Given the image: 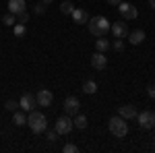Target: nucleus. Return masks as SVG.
Instances as JSON below:
<instances>
[{"label": "nucleus", "mask_w": 155, "mask_h": 153, "mask_svg": "<svg viewBox=\"0 0 155 153\" xmlns=\"http://www.w3.org/2000/svg\"><path fill=\"white\" fill-rule=\"evenodd\" d=\"M87 27H89L91 35H95V37H104L107 31H110L112 23L107 21L106 17H93V19H89V21H87Z\"/></svg>", "instance_id": "obj_1"}, {"label": "nucleus", "mask_w": 155, "mask_h": 153, "mask_svg": "<svg viewBox=\"0 0 155 153\" xmlns=\"http://www.w3.org/2000/svg\"><path fill=\"white\" fill-rule=\"evenodd\" d=\"M27 126L33 130L35 135H39V132H44V130L48 128V118L44 116L41 112L31 110V112H29V116H27Z\"/></svg>", "instance_id": "obj_2"}, {"label": "nucleus", "mask_w": 155, "mask_h": 153, "mask_svg": "<svg viewBox=\"0 0 155 153\" xmlns=\"http://www.w3.org/2000/svg\"><path fill=\"white\" fill-rule=\"evenodd\" d=\"M107 128H110V132H112L116 139H122V137H126V135H128V124H126V120H124L122 116L110 118Z\"/></svg>", "instance_id": "obj_3"}, {"label": "nucleus", "mask_w": 155, "mask_h": 153, "mask_svg": "<svg viewBox=\"0 0 155 153\" xmlns=\"http://www.w3.org/2000/svg\"><path fill=\"white\" fill-rule=\"evenodd\" d=\"M118 11H120V15H122V19H124V21H134V19L139 17V11L132 6L128 0H122V2H120V4H118Z\"/></svg>", "instance_id": "obj_4"}, {"label": "nucleus", "mask_w": 155, "mask_h": 153, "mask_svg": "<svg viewBox=\"0 0 155 153\" xmlns=\"http://www.w3.org/2000/svg\"><path fill=\"white\" fill-rule=\"evenodd\" d=\"M137 120H139V126L143 130H151L155 126V112H141V114H137Z\"/></svg>", "instance_id": "obj_5"}, {"label": "nucleus", "mask_w": 155, "mask_h": 153, "mask_svg": "<svg viewBox=\"0 0 155 153\" xmlns=\"http://www.w3.org/2000/svg\"><path fill=\"white\" fill-rule=\"evenodd\" d=\"M62 108H64L66 116H77V114H79V108H81V101H79V97L71 95V97H66V99H64Z\"/></svg>", "instance_id": "obj_6"}, {"label": "nucleus", "mask_w": 155, "mask_h": 153, "mask_svg": "<svg viewBox=\"0 0 155 153\" xmlns=\"http://www.w3.org/2000/svg\"><path fill=\"white\" fill-rule=\"evenodd\" d=\"M72 128H74V124H72L71 116H60L58 120H56V126H54V130H56L58 135H68Z\"/></svg>", "instance_id": "obj_7"}, {"label": "nucleus", "mask_w": 155, "mask_h": 153, "mask_svg": "<svg viewBox=\"0 0 155 153\" xmlns=\"http://www.w3.org/2000/svg\"><path fill=\"white\" fill-rule=\"evenodd\" d=\"M52 99H54V95H52V91H48V89H39V91L35 93V101H37V106L48 108L50 104H52Z\"/></svg>", "instance_id": "obj_8"}, {"label": "nucleus", "mask_w": 155, "mask_h": 153, "mask_svg": "<svg viewBox=\"0 0 155 153\" xmlns=\"http://www.w3.org/2000/svg\"><path fill=\"white\" fill-rule=\"evenodd\" d=\"M35 95H31V93H23L21 95V99H19V108L21 110H25V112H31L33 108H35Z\"/></svg>", "instance_id": "obj_9"}, {"label": "nucleus", "mask_w": 155, "mask_h": 153, "mask_svg": "<svg viewBox=\"0 0 155 153\" xmlns=\"http://www.w3.org/2000/svg\"><path fill=\"white\" fill-rule=\"evenodd\" d=\"M91 66L95 68V71H104L107 66V58L104 52H95L93 56H91Z\"/></svg>", "instance_id": "obj_10"}, {"label": "nucleus", "mask_w": 155, "mask_h": 153, "mask_svg": "<svg viewBox=\"0 0 155 153\" xmlns=\"http://www.w3.org/2000/svg\"><path fill=\"white\" fill-rule=\"evenodd\" d=\"M110 31L114 33V37H118V39H122V37L128 35V25L124 23V21H118V23H112V27H110Z\"/></svg>", "instance_id": "obj_11"}, {"label": "nucleus", "mask_w": 155, "mask_h": 153, "mask_svg": "<svg viewBox=\"0 0 155 153\" xmlns=\"http://www.w3.org/2000/svg\"><path fill=\"white\" fill-rule=\"evenodd\" d=\"M23 11H27V2L25 0H8V12L11 15H19V12H23Z\"/></svg>", "instance_id": "obj_12"}, {"label": "nucleus", "mask_w": 155, "mask_h": 153, "mask_svg": "<svg viewBox=\"0 0 155 153\" xmlns=\"http://www.w3.org/2000/svg\"><path fill=\"white\" fill-rule=\"evenodd\" d=\"M72 21L79 25H87V21H89V15H87V11H83V8H74L72 11Z\"/></svg>", "instance_id": "obj_13"}, {"label": "nucleus", "mask_w": 155, "mask_h": 153, "mask_svg": "<svg viewBox=\"0 0 155 153\" xmlns=\"http://www.w3.org/2000/svg\"><path fill=\"white\" fill-rule=\"evenodd\" d=\"M137 108L134 106H120V110H118V116H122L124 120H130V118H137Z\"/></svg>", "instance_id": "obj_14"}, {"label": "nucleus", "mask_w": 155, "mask_h": 153, "mask_svg": "<svg viewBox=\"0 0 155 153\" xmlns=\"http://www.w3.org/2000/svg\"><path fill=\"white\" fill-rule=\"evenodd\" d=\"M128 42H130L132 46H139V44H143L145 42V31L143 29H137V31H128Z\"/></svg>", "instance_id": "obj_15"}, {"label": "nucleus", "mask_w": 155, "mask_h": 153, "mask_svg": "<svg viewBox=\"0 0 155 153\" xmlns=\"http://www.w3.org/2000/svg\"><path fill=\"white\" fill-rule=\"evenodd\" d=\"M95 91H97V83H95V81H91V79H89V81H85V83H83V93L93 95Z\"/></svg>", "instance_id": "obj_16"}, {"label": "nucleus", "mask_w": 155, "mask_h": 153, "mask_svg": "<svg viewBox=\"0 0 155 153\" xmlns=\"http://www.w3.org/2000/svg\"><path fill=\"white\" fill-rule=\"evenodd\" d=\"M95 50L106 54L107 50H110V42H107V39H104V37H97V39H95Z\"/></svg>", "instance_id": "obj_17"}, {"label": "nucleus", "mask_w": 155, "mask_h": 153, "mask_svg": "<svg viewBox=\"0 0 155 153\" xmlns=\"http://www.w3.org/2000/svg\"><path fill=\"white\" fill-rule=\"evenodd\" d=\"M12 122H15L17 126H23V124H27V116H25L23 112H17V110H15V114H12Z\"/></svg>", "instance_id": "obj_18"}, {"label": "nucleus", "mask_w": 155, "mask_h": 153, "mask_svg": "<svg viewBox=\"0 0 155 153\" xmlns=\"http://www.w3.org/2000/svg\"><path fill=\"white\" fill-rule=\"evenodd\" d=\"M72 124H74V128H87V118L83 116V114H77V118L72 120Z\"/></svg>", "instance_id": "obj_19"}, {"label": "nucleus", "mask_w": 155, "mask_h": 153, "mask_svg": "<svg viewBox=\"0 0 155 153\" xmlns=\"http://www.w3.org/2000/svg\"><path fill=\"white\" fill-rule=\"evenodd\" d=\"M72 11H74V4L68 2V0H64V2L60 4V12H62V15H72Z\"/></svg>", "instance_id": "obj_20"}, {"label": "nucleus", "mask_w": 155, "mask_h": 153, "mask_svg": "<svg viewBox=\"0 0 155 153\" xmlns=\"http://www.w3.org/2000/svg\"><path fill=\"white\" fill-rule=\"evenodd\" d=\"M2 23L6 25V27H12V25L17 23V17H15V15H11V12H6V15L2 17Z\"/></svg>", "instance_id": "obj_21"}, {"label": "nucleus", "mask_w": 155, "mask_h": 153, "mask_svg": "<svg viewBox=\"0 0 155 153\" xmlns=\"http://www.w3.org/2000/svg\"><path fill=\"white\" fill-rule=\"evenodd\" d=\"M12 31H15L17 37H23L25 35V23H15L12 25Z\"/></svg>", "instance_id": "obj_22"}, {"label": "nucleus", "mask_w": 155, "mask_h": 153, "mask_svg": "<svg viewBox=\"0 0 155 153\" xmlns=\"http://www.w3.org/2000/svg\"><path fill=\"white\" fill-rule=\"evenodd\" d=\"M62 151H64V153H79V147L72 145V143H66V145L62 147Z\"/></svg>", "instance_id": "obj_23"}, {"label": "nucleus", "mask_w": 155, "mask_h": 153, "mask_svg": "<svg viewBox=\"0 0 155 153\" xmlns=\"http://www.w3.org/2000/svg\"><path fill=\"white\" fill-rule=\"evenodd\" d=\"M27 21H29V12L27 11H23V12L17 15V23H27Z\"/></svg>", "instance_id": "obj_24"}, {"label": "nucleus", "mask_w": 155, "mask_h": 153, "mask_svg": "<svg viewBox=\"0 0 155 153\" xmlns=\"http://www.w3.org/2000/svg\"><path fill=\"white\" fill-rule=\"evenodd\" d=\"M4 108H6V110H8V112H15V110H17V108H19V104H17V101H15V99H8V101H6V104H4Z\"/></svg>", "instance_id": "obj_25"}, {"label": "nucleus", "mask_w": 155, "mask_h": 153, "mask_svg": "<svg viewBox=\"0 0 155 153\" xmlns=\"http://www.w3.org/2000/svg\"><path fill=\"white\" fill-rule=\"evenodd\" d=\"M33 12H35V15H44V12H46V4H44V2H37Z\"/></svg>", "instance_id": "obj_26"}, {"label": "nucleus", "mask_w": 155, "mask_h": 153, "mask_svg": "<svg viewBox=\"0 0 155 153\" xmlns=\"http://www.w3.org/2000/svg\"><path fill=\"white\" fill-rule=\"evenodd\" d=\"M110 46L114 48L116 52H122V50H124V44H122V39H118V37H116V42H114V44H110Z\"/></svg>", "instance_id": "obj_27"}, {"label": "nucleus", "mask_w": 155, "mask_h": 153, "mask_svg": "<svg viewBox=\"0 0 155 153\" xmlns=\"http://www.w3.org/2000/svg\"><path fill=\"white\" fill-rule=\"evenodd\" d=\"M56 137H58V132H56V130H50V132H48V141H50V143L56 141Z\"/></svg>", "instance_id": "obj_28"}, {"label": "nucleus", "mask_w": 155, "mask_h": 153, "mask_svg": "<svg viewBox=\"0 0 155 153\" xmlns=\"http://www.w3.org/2000/svg\"><path fill=\"white\" fill-rule=\"evenodd\" d=\"M147 93H149V97L155 99V85H149V87H147Z\"/></svg>", "instance_id": "obj_29"}, {"label": "nucleus", "mask_w": 155, "mask_h": 153, "mask_svg": "<svg viewBox=\"0 0 155 153\" xmlns=\"http://www.w3.org/2000/svg\"><path fill=\"white\" fill-rule=\"evenodd\" d=\"M107 4H110V6H118L120 2H122V0H106Z\"/></svg>", "instance_id": "obj_30"}, {"label": "nucleus", "mask_w": 155, "mask_h": 153, "mask_svg": "<svg viewBox=\"0 0 155 153\" xmlns=\"http://www.w3.org/2000/svg\"><path fill=\"white\" fill-rule=\"evenodd\" d=\"M149 6H151V8L155 11V0H149Z\"/></svg>", "instance_id": "obj_31"}, {"label": "nucleus", "mask_w": 155, "mask_h": 153, "mask_svg": "<svg viewBox=\"0 0 155 153\" xmlns=\"http://www.w3.org/2000/svg\"><path fill=\"white\" fill-rule=\"evenodd\" d=\"M41 2H44L46 6H48V4H52V0H41Z\"/></svg>", "instance_id": "obj_32"}, {"label": "nucleus", "mask_w": 155, "mask_h": 153, "mask_svg": "<svg viewBox=\"0 0 155 153\" xmlns=\"http://www.w3.org/2000/svg\"><path fill=\"white\" fill-rule=\"evenodd\" d=\"M153 141H155V139H153Z\"/></svg>", "instance_id": "obj_33"}]
</instances>
